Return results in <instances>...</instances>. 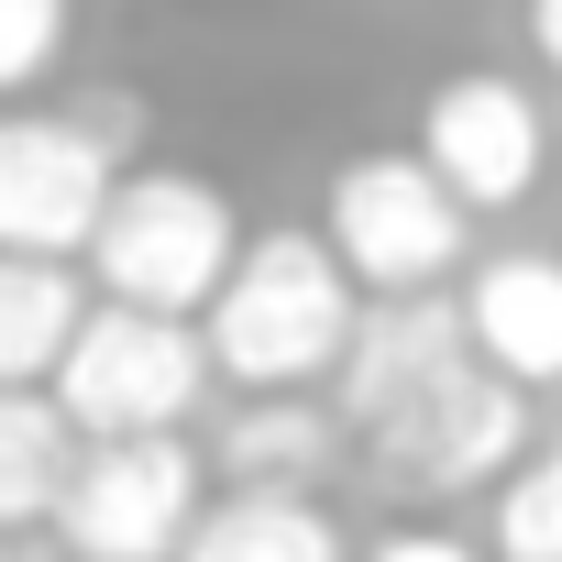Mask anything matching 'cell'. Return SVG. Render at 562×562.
Masks as SVG:
<instances>
[{"label":"cell","mask_w":562,"mask_h":562,"mask_svg":"<svg viewBox=\"0 0 562 562\" xmlns=\"http://www.w3.org/2000/svg\"><path fill=\"white\" fill-rule=\"evenodd\" d=\"M496 551L507 562H562V452H529L496 485Z\"/></svg>","instance_id":"9a60e30c"},{"label":"cell","mask_w":562,"mask_h":562,"mask_svg":"<svg viewBox=\"0 0 562 562\" xmlns=\"http://www.w3.org/2000/svg\"><path fill=\"white\" fill-rule=\"evenodd\" d=\"M78 331H89V299L67 254H0V386H45Z\"/></svg>","instance_id":"7c38bea8"},{"label":"cell","mask_w":562,"mask_h":562,"mask_svg":"<svg viewBox=\"0 0 562 562\" xmlns=\"http://www.w3.org/2000/svg\"><path fill=\"white\" fill-rule=\"evenodd\" d=\"M111 144L67 122H0V254H89L111 210Z\"/></svg>","instance_id":"52a82bcc"},{"label":"cell","mask_w":562,"mask_h":562,"mask_svg":"<svg viewBox=\"0 0 562 562\" xmlns=\"http://www.w3.org/2000/svg\"><path fill=\"white\" fill-rule=\"evenodd\" d=\"M375 562H474V540H441V529H397V540H375Z\"/></svg>","instance_id":"e0dca14e"},{"label":"cell","mask_w":562,"mask_h":562,"mask_svg":"<svg viewBox=\"0 0 562 562\" xmlns=\"http://www.w3.org/2000/svg\"><path fill=\"white\" fill-rule=\"evenodd\" d=\"M419 155L441 166V188H452L463 210H518V199L540 188V166H551V133H540V100H529L518 78L474 67V78H441V89H430Z\"/></svg>","instance_id":"8992f818"},{"label":"cell","mask_w":562,"mask_h":562,"mask_svg":"<svg viewBox=\"0 0 562 562\" xmlns=\"http://www.w3.org/2000/svg\"><path fill=\"white\" fill-rule=\"evenodd\" d=\"M210 386V331L166 321V310H89V331L56 364V408L89 441H133V430H177Z\"/></svg>","instance_id":"3957f363"},{"label":"cell","mask_w":562,"mask_h":562,"mask_svg":"<svg viewBox=\"0 0 562 562\" xmlns=\"http://www.w3.org/2000/svg\"><path fill=\"white\" fill-rule=\"evenodd\" d=\"M67 0H0V100L12 89H34L45 67H56V45H67Z\"/></svg>","instance_id":"2e32d148"},{"label":"cell","mask_w":562,"mask_h":562,"mask_svg":"<svg viewBox=\"0 0 562 562\" xmlns=\"http://www.w3.org/2000/svg\"><path fill=\"white\" fill-rule=\"evenodd\" d=\"M463 331L474 364H496L507 386H562V254H485L463 288Z\"/></svg>","instance_id":"30bf717a"},{"label":"cell","mask_w":562,"mask_h":562,"mask_svg":"<svg viewBox=\"0 0 562 562\" xmlns=\"http://www.w3.org/2000/svg\"><path fill=\"white\" fill-rule=\"evenodd\" d=\"M331 254L375 299H430L463 265V199L430 155H353L331 177Z\"/></svg>","instance_id":"5b68a950"},{"label":"cell","mask_w":562,"mask_h":562,"mask_svg":"<svg viewBox=\"0 0 562 562\" xmlns=\"http://www.w3.org/2000/svg\"><path fill=\"white\" fill-rule=\"evenodd\" d=\"M177 562H342V529L331 507H310V485H243L188 529Z\"/></svg>","instance_id":"8fae6325"},{"label":"cell","mask_w":562,"mask_h":562,"mask_svg":"<svg viewBox=\"0 0 562 562\" xmlns=\"http://www.w3.org/2000/svg\"><path fill=\"white\" fill-rule=\"evenodd\" d=\"M529 441V386H507L496 364H463L441 397H419L397 430H375L386 474L408 485H507Z\"/></svg>","instance_id":"ba28073f"},{"label":"cell","mask_w":562,"mask_h":562,"mask_svg":"<svg viewBox=\"0 0 562 562\" xmlns=\"http://www.w3.org/2000/svg\"><path fill=\"white\" fill-rule=\"evenodd\" d=\"M529 45H540V56L562 67V0H529Z\"/></svg>","instance_id":"ac0fdd59"},{"label":"cell","mask_w":562,"mask_h":562,"mask_svg":"<svg viewBox=\"0 0 562 562\" xmlns=\"http://www.w3.org/2000/svg\"><path fill=\"white\" fill-rule=\"evenodd\" d=\"M199 321H210V364L232 386L299 397L310 375H342L364 310H353V265L331 254V232H254Z\"/></svg>","instance_id":"6da1fadb"},{"label":"cell","mask_w":562,"mask_h":562,"mask_svg":"<svg viewBox=\"0 0 562 562\" xmlns=\"http://www.w3.org/2000/svg\"><path fill=\"white\" fill-rule=\"evenodd\" d=\"M199 518H210L199 452L177 430H133V441H89L78 452L56 540H67V562H177Z\"/></svg>","instance_id":"277c9868"},{"label":"cell","mask_w":562,"mask_h":562,"mask_svg":"<svg viewBox=\"0 0 562 562\" xmlns=\"http://www.w3.org/2000/svg\"><path fill=\"white\" fill-rule=\"evenodd\" d=\"M463 364H474V331H463L452 299H386V310L353 321V353H342L331 386H342V419L375 441V430H397L419 397H441Z\"/></svg>","instance_id":"9c48e42d"},{"label":"cell","mask_w":562,"mask_h":562,"mask_svg":"<svg viewBox=\"0 0 562 562\" xmlns=\"http://www.w3.org/2000/svg\"><path fill=\"white\" fill-rule=\"evenodd\" d=\"M221 463H232V485H310V474L331 463V408L254 397V408L221 430Z\"/></svg>","instance_id":"5bb4252c"},{"label":"cell","mask_w":562,"mask_h":562,"mask_svg":"<svg viewBox=\"0 0 562 562\" xmlns=\"http://www.w3.org/2000/svg\"><path fill=\"white\" fill-rule=\"evenodd\" d=\"M67 474H78V419L45 386H0V529H34V518L56 529Z\"/></svg>","instance_id":"4fadbf2b"},{"label":"cell","mask_w":562,"mask_h":562,"mask_svg":"<svg viewBox=\"0 0 562 562\" xmlns=\"http://www.w3.org/2000/svg\"><path fill=\"white\" fill-rule=\"evenodd\" d=\"M89 265H100V288H111L122 310L188 321V310L221 299V276L243 265V221H232V199H221L210 177L144 166V177L111 188V210H100V232H89Z\"/></svg>","instance_id":"7a4b0ae2"}]
</instances>
